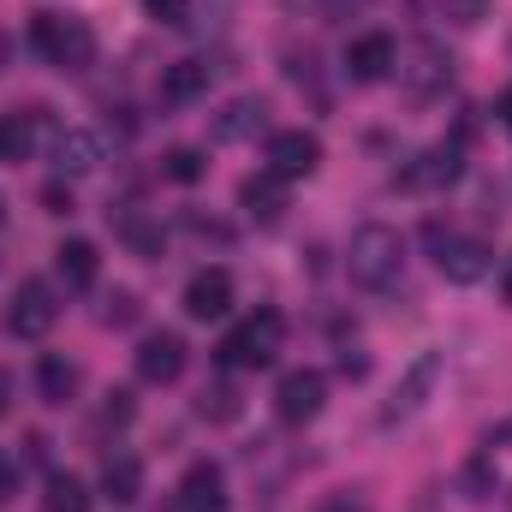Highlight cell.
I'll return each mask as SVG.
<instances>
[{
	"label": "cell",
	"instance_id": "30",
	"mask_svg": "<svg viewBox=\"0 0 512 512\" xmlns=\"http://www.w3.org/2000/svg\"><path fill=\"white\" fill-rule=\"evenodd\" d=\"M495 114H501V126L512 131V90H507V96H501V102H495Z\"/></svg>",
	"mask_w": 512,
	"mask_h": 512
},
{
	"label": "cell",
	"instance_id": "14",
	"mask_svg": "<svg viewBox=\"0 0 512 512\" xmlns=\"http://www.w3.org/2000/svg\"><path fill=\"white\" fill-rule=\"evenodd\" d=\"M268 126V102L262 96H239V102H227L221 114H215V143H251L256 131Z\"/></svg>",
	"mask_w": 512,
	"mask_h": 512
},
{
	"label": "cell",
	"instance_id": "32",
	"mask_svg": "<svg viewBox=\"0 0 512 512\" xmlns=\"http://www.w3.org/2000/svg\"><path fill=\"white\" fill-rule=\"evenodd\" d=\"M501 298L512 304V262H507V274H501Z\"/></svg>",
	"mask_w": 512,
	"mask_h": 512
},
{
	"label": "cell",
	"instance_id": "27",
	"mask_svg": "<svg viewBox=\"0 0 512 512\" xmlns=\"http://www.w3.org/2000/svg\"><path fill=\"white\" fill-rule=\"evenodd\" d=\"M143 6H149L155 24H185L191 18V0H143Z\"/></svg>",
	"mask_w": 512,
	"mask_h": 512
},
{
	"label": "cell",
	"instance_id": "26",
	"mask_svg": "<svg viewBox=\"0 0 512 512\" xmlns=\"http://www.w3.org/2000/svg\"><path fill=\"white\" fill-rule=\"evenodd\" d=\"M203 417H215V423H227V417H239V393L221 382V387H203V405H197Z\"/></svg>",
	"mask_w": 512,
	"mask_h": 512
},
{
	"label": "cell",
	"instance_id": "28",
	"mask_svg": "<svg viewBox=\"0 0 512 512\" xmlns=\"http://www.w3.org/2000/svg\"><path fill=\"white\" fill-rule=\"evenodd\" d=\"M12 495H18V459H12V453H0V507H6Z\"/></svg>",
	"mask_w": 512,
	"mask_h": 512
},
{
	"label": "cell",
	"instance_id": "24",
	"mask_svg": "<svg viewBox=\"0 0 512 512\" xmlns=\"http://www.w3.org/2000/svg\"><path fill=\"white\" fill-rule=\"evenodd\" d=\"M120 239H126L137 256H161V245H167V233H161L155 221H143V215H126V221H120Z\"/></svg>",
	"mask_w": 512,
	"mask_h": 512
},
{
	"label": "cell",
	"instance_id": "22",
	"mask_svg": "<svg viewBox=\"0 0 512 512\" xmlns=\"http://www.w3.org/2000/svg\"><path fill=\"white\" fill-rule=\"evenodd\" d=\"M36 149V120L30 114H0V161H24Z\"/></svg>",
	"mask_w": 512,
	"mask_h": 512
},
{
	"label": "cell",
	"instance_id": "29",
	"mask_svg": "<svg viewBox=\"0 0 512 512\" xmlns=\"http://www.w3.org/2000/svg\"><path fill=\"white\" fill-rule=\"evenodd\" d=\"M108 316H114V322H131V316H137V304H131L126 292H120V298H114V310H108Z\"/></svg>",
	"mask_w": 512,
	"mask_h": 512
},
{
	"label": "cell",
	"instance_id": "12",
	"mask_svg": "<svg viewBox=\"0 0 512 512\" xmlns=\"http://www.w3.org/2000/svg\"><path fill=\"white\" fill-rule=\"evenodd\" d=\"M453 179H459V149H453V143L423 149V155L399 173V185H405V191H447Z\"/></svg>",
	"mask_w": 512,
	"mask_h": 512
},
{
	"label": "cell",
	"instance_id": "31",
	"mask_svg": "<svg viewBox=\"0 0 512 512\" xmlns=\"http://www.w3.org/2000/svg\"><path fill=\"white\" fill-rule=\"evenodd\" d=\"M6 405H12V376L0 370V417H6Z\"/></svg>",
	"mask_w": 512,
	"mask_h": 512
},
{
	"label": "cell",
	"instance_id": "33",
	"mask_svg": "<svg viewBox=\"0 0 512 512\" xmlns=\"http://www.w3.org/2000/svg\"><path fill=\"white\" fill-rule=\"evenodd\" d=\"M286 6H328V0H286Z\"/></svg>",
	"mask_w": 512,
	"mask_h": 512
},
{
	"label": "cell",
	"instance_id": "11",
	"mask_svg": "<svg viewBox=\"0 0 512 512\" xmlns=\"http://www.w3.org/2000/svg\"><path fill=\"white\" fill-rule=\"evenodd\" d=\"M227 310H233V274H227V268L191 274V286H185V316H191V322H221Z\"/></svg>",
	"mask_w": 512,
	"mask_h": 512
},
{
	"label": "cell",
	"instance_id": "20",
	"mask_svg": "<svg viewBox=\"0 0 512 512\" xmlns=\"http://www.w3.org/2000/svg\"><path fill=\"white\" fill-rule=\"evenodd\" d=\"M399 72H405L411 96H429V90H441V84L453 78V60H447L435 42H423V48H417V66H399Z\"/></svg>",
	"mask_w": 512,
	"mask_h": 512
},
{
	"label": "cell",
	"instance_id": "5",
	"mask_svg": "<svg viewBox=\"0 0 512 512\" xmlns=\"http://www.w3.org/2000/svg\"><path fill=\"white\" fill-rule=\"evenodd\" d=\"M54 322H60L54 286H48V280H24V286L12 292V304H6V328H12L18 340H42Z\"/></svg>",
	"mask_w": 512,
	"mask_h": 512
},
{
	"label": "cell",
	"instance_id": "18",
	"mask_svg": "<svg viewBox=\"0 0 512 512\" xmlns=\"http://www.w3.org/2000/svg\"><path fill=\"white\" fill-rule=\"evenodd\" d=\"M209 90V60H179V66H167L161 72V102H197Z\"/></svg>",
	"mask_w": 512,
	"mask_h": 512
},
{
	"label": "cell",
	"instance_id": "1",
	"mask_svg": "<svg viewBox=\"0 0 512 512\" xmlns=\"http://www.w3.org/2000/svg\"><path fill=\"white\" fill-rule=\"evenodd\" d=\"M346 274L364 286V292H387L399 274H405V239L382 227V221H370V227H358L352 233V251H346Z\"/></svg>",
	"mask_w": 512,
	"mask_h": 512
},
{
	"label": "cell",
	"instance_id": "4",
	"mask_svg": "<svg viewBox=\"0 0 512 512\" xmlns=\"http://www.w3.org/2000/svg\"><path fill=\"white\" fill-rule=\"evenodd\" d=\"M429 245H435V268H441V280H453V286H471V280H483L489 268H495V256L483 239H465V233H441V227H429Z\"/></svg>",
	"mask_w": 512,
	"mask_h": 512
},
{
	"label": "cell",
	"instance_id": "21",
	"mask_svg": "<svg viewBox=\"0 0 512 512\" xmlns=\"http://www.w3.org/2000/svg\"><path fill=\"white\" fill-rule=\"evenodd\" d=\"M36 387H42V399H48V405H66V399L78 393V364H72V358H60V352H48V358L36 364Z\"/></svg>",
	"mask_w": 512,
	"mask_h": 512
},
{
	"label": "cell",
	"instance_id": "2",
	"mask_svg": "<svg viewBox=\"0 0 512 512\" xmlns=\"http://www.w3.org/2000/svg\"><path fill=\"white\" fill-rule=\"evenodd\" d=\"M30 48L60 72H84L96 60V30L72 12H36L30 18Z\"/></svg>",
	"mask_w": 512,
	"mask_h": 512
},
{
	"label": "cell",
	"instance_id": "34",
	"mask_svg": "<svg viewBox=\"0 0 512 512\" xmlns=\"http://www.w3.org/2000/svg\"><path fill=\"white\" fill-rule=\"evenodd\" d=\"M0 221H6V203H0Z\"/></svg>",
	"mask_w": 512,
	"mask_h": 512
},
{
	"label": "cell",
	"instance_id": "8",
	"mask_svg": "<svg viewBox=\"0 0 512 512\" xmlns=\"http://www.w3.org/2000/svg\"><path fill=\"white\" fill-rule=\"evenodd\" d=\"M393 66H399V42L387 30H364L346 42V78L352 84H382V78H393Z\"/></svg>",
	"mask_w": 512,
	"mask_h": 512
},
{
	"label": "cell",
	"instance_id": "10",
	"mask_svg": "<svg viewBox=\"0 0 512 512\" xmlns=\"http://www.w3.org/2000/svg\"><path fill=\"white\" fill-rule=\"evenodd\" d=\"M137 376L149 387H167L185 376V340L179 334H143V346H137Z\"/></svg>",
	"mask_w": 512,
	"mask_h": 512
},
{
	"label": "cell",
	"instance_id": "9",
	"mask_svg": "<svg viewBox=\"0 0 512 512\" xmlns=\"http://www.w3.org/2000/svg\"><path fill=\"white\" fill-rule=\"evenodd\" d=\"M322 399H328L322 370H292V376H280V387H274V411H280V423H310V417L322 411Z\"/></svg>",
	"mask_w": 512,
	"mask_h": 512
},
{
	"label": "cell",
	"instance_id": "17",
	"mask_svg": "<svg viewBox=\"0 0 512 512\" xmlns=\"http://www.w3.org/2000/svg\"><path fill=\"white\" fill-rule=\"evenodd\" d=\"M239 203H245L251 221H280V215H286V179L262 167V173H251V179L239 185Z\"/></svg>",
	"mask_w": 512,
	"mask_h": 512
},
{
	"label": "cell",
	"instance_id": "3",
	"mask_svg": "<svg viewBox=\"0 0 512 512\" xmlns=\"http://www.w3.org/2000/svg\"><path fill=\"white\" fill-rule=\"evenodd\" d=\"M280 340H286V316H280V310H251V316L221 340V364H227V370H268L274 352H280Z\"/></svg>",
	"mask_w": 512,
	"mask_h": 512
},
{
	"label": "cell",
	"instance_id": "16",
	"mask_svg": "<svg viewBox=\"0 0 512 512\" xmlns=\"http://www.w3.org/2000/svg\"><path fill=\"white\" fill-rule=\"evenodd\" d=\"M54 167H60L66 179L96 173V167H102V137H96V131H60V137H54Z\"/></svg>",
	"mask_w": 512,
	"mask_h": 512
},
{
	"label": "cell",
	"instance_id": "23",
	"mask_svg": "<svg viewBox=\"0 0 512 512\" xmlns=\"http://www.w3.org/2000/svg\"><path fill=\"white\" fill-rule=\"evenodd\" d=\"M42 512H90V489L78 477H48V495H42Z\"/></svg>",
	"mask_w": 512,
	"mask_h": 512
},
{
	"label": "cell",
	"instance_id": "7",
	"mask_svg": "<svg viewBox=\"0 0 512 512\" xmlns=\"http://www.w3.org/2000/svg\"><path fill=\"white\" fill-rule=\"evenodd\" d=\"M322 167V137L304 126L292 131H274L268 137V173H280V179H310Z\"/></svg>",
	"mask_w": 512,
	"mask_h": 512
},
{
	"label": "cell",
	"instance_id": "13",
	"mask_svg": "<svg viewBox=\"0 0 512 512\" xmlns=\"http://www.w3.org/2000/svg\"><path fill=\"white\" fill-rule=\"evenodd\" d=\"M179 507L185 512H227V477H221V465L197 459V465L179 477Z\"/></svg>",
	"mask_w": 512,
	"mask_h": 512
},
{
	"label": "cell",
	"instance_id": "19",
	"mask_svg": "<svg viewBox=\"0 0 512 512\" xmlns=\"http://www.w3.org/2000/svg\"><path fill=\"white\" fill-rule=\"evenodd\" d=\"M102 495H108V501H120V507L143 501V465H137L131 453H114V459L102 465Z\"/></svg>",
	"mask_w": 512,
	"mask_h": 512
},
{
	"label": "cell",
	"instance_id": "6",
	"mask_svg": "<svg viewBox=\"0 0 512 512\" xmlns=\"http://www.w3.org/2000/svg\"><path fill=\"white\" fill-rule=\"evenodd\" d=\"M441 352H417L411 358V370L399 376V387H393V399H387V411H382V423H405V417H417L423 411V399L435 393V382H441Z\"/></svg>",
	"mask_w": 512,
	"mask_h": 512
},
{
	"label": "cell",
	"instance_id": "15",
	"mask_svg": "<svg viewBox=\"0 0 512 512\" xmlns=\"http://www.w3.org/2000/svg\"><path fill=\"white\" fill-rule=\"evenodd\" d=\"M54 274H60V286L66 292H90L96 286V274H102V256L90 239H66L60 251H54Z\"/></svg>",
	"mask_w": 512,
	"mask_h": 512
},
{
	"label": "cell",
	"instance_id": "25",
	"mask_svg": "<svg viewBox=\"0 0 512 512\" xmlns=\"http://www.w3.org/2000/svg\"><path fill=\"white\" fill-rule=\"evenodd\" d=\"M161 173L179 179V185H197V179H203V155H197V149H167V155H161Z\"/></svg>",
	"mask_w": 512,
	"mask_h": 512
}]
</instances>
